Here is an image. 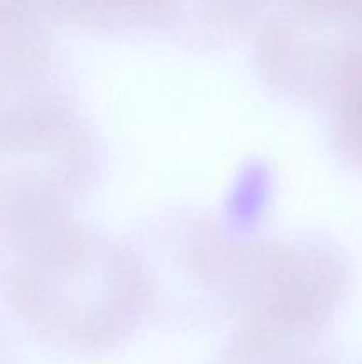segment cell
Here are the masks:
<instances>
[{"instance_id": "cell-1", "label": "cell", "mask_w": 362, "mask_h": 364, "mask_svg": "<svg viewBox=\"0 0 362 364\" xmlns=\"http://www.w3.org/2000/svg\"><path fill=\"white\" fill-rule=\"evenodd\" d=\"M337 137L348 159L362 169V66L339 84Z\"/></svg>"}, {"instance_id": "cell-2", "label": "cell", "mask_w": 362, "mask_h": 364, "mask_svg": "<svg viewBox=\"0 0 362 364\" xmlns=\"http://www.w3.org/2000/svg\"><path fill=\"white\" fill-rule=\"evenodd\" d=\"M229 364H325L302 354L286 338L254 336L234 350Z\"/></svg>"}, {"instance_id": "cell-3", "label": "cell", "mask_w": 362, "mask_h": 364, "mask_svg": "<svg viewBox=\"0 0 362 364\" xmlns=\"http://www.w3.org/2000/svg\"><path fill=\"white\" fill-rule=\"evenodd\" d=\"M45 0H0V48L20 46Z\"/></svg>"}]
</instances>
